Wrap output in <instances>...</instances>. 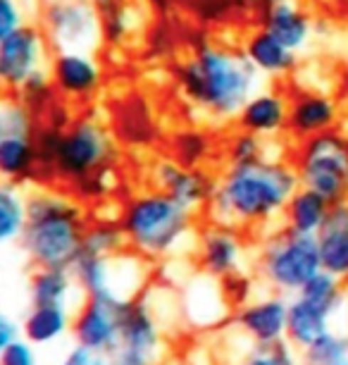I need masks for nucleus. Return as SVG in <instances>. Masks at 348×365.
Returning a JSON list of instances; mask_svg holds the SVG:
<instances>
[{
	"label": "nucleus",
	"instance_id": "f257e3e1",
	"mask_svg": "<svg viewBox=\"0 0 348 365\" xmlns=\"http://www.w3.org/2000/svg\"><path fill=\"white\" fill-rule=\"evenodd\" d=\"M38 184H60L81 203H100L115 191L120 146L112 127L84 113L63 127L41 122L36 132Z\"/></svg>",
	"mask_w": 348,
	"mask_h": 365
},
{
	"label": "nucleus",
	"instance_id": "f03ea898",
	"mask_svg": "<svg viewBox=\"0 0 348 365\" xmlns=\"http://www.w3.org/2000/svg\"><path fill=\"white\" fill-rule=\"evenodd\" d=\"M301 187L291 160L265 158L253 165L224 168L217 177L213 201L208 205L210 222L241 232L265 234L282 222L289 198Z\"/></svg>",
	"mask_w": 348,
	"mask_h": 365
},
{
	"label": "nucleus",
	"instance_id": "7ed1b4c3",
	"mask_svg": "<svg viewBox=\"0 0 348 365\" xmlns=\"http://www.w3.org/2000/svg\"><path fill=\"white\" fill-rule=\"evenodd\" d=\"M181 98L208 120L231 122L246 101L260 88V74L243 51L203 38L176 67Z\"/></svg>",
	"mask_w": 348,
	"mask_h": 365
},
{
	"label": "nucleus",
	"instance_id": "20e7f679",
	"mask_svg": "<svg viewBox=\"0 0 348 365\" xmlns=\"http://www.w3.org/2000/svg\"><path fill=\"white\" fill-rule=\"evenodd\" d=\"M86 205L65 189L38 187L26 194V225L19 246L33 267L72 270L84 249Z\"/></svg>",
	"mask_w": 348,
	"mask_h": 365
},
{
	"label": "nucleus",
	"instance_id": "39448f33",
	"mask_svg": "<svg viewBox=\"0 0 348 365\" xmlns=\"http://www.w3.org/2000/svg\"><path fill=\"white\" fill-rule=\"evenodd\" d=\"M117 222L127 249L146 260L174 258L196 244L198 215L158 189L136 191L122 203Z\"/></svg>",
	"mask_w": 348,
	"mask_h": 365
},
{
	"label": "nucleus",
	"instance_id": "423d86ee",
	"mask_svg": "<svg viewBox=\"0 0 348 365\" xmlns=\"http://www.w3.org/2000/svg\"><path fill=\"white\" fill-rule=\"evenodd\" d=\"M322 270L315 237L296 234L286 227L265 232L255 251V274L270 292L296 296Z\"/></svg>",
	"mask_w": 348,
	"mask_h": 365
},
{
	"label": "nucleus",
	"instance_id": "0eeeda50",
	"mask_svg": "<svg viewBox=\"0 0 348 365\" xmlns=\"http://www.w3.org/2000/svg\"><path fill=\"white\" fill-rule=\"evenodd\" d=\"M289 160L301 187L317 191L329 203L348 198V132L341 127L293 143Z\"/></svg>",
	"mask_w": 348,
	"mask_h": 365
},
{
	"label": "nucleus",
	"instance_id": "6e6552de",
	"mask_svg": "<svg viewBox=\"0 0 348 365\" xmlns=\"http://www.w3.org/2000/svg\"><path fill=\"white\" fill-rule=\"evenodd\" d=\"M41 120L15 96L0 98V179L12 184L38 182L36 132Z\"/></svg>",
	"mask_w": 348,
	"mask_h": 365
},
{
	"label": "nucleus",
	"instance_id": "1a4fd4ad",
	"mask_svg": "<svg viewBox=\"0 0 348 365\" xmlns=\"http://www.w3.org/2000/svg\"><path fill=\"white\" fill-rule=\"evenodd\" d=\"M72 274L84 296H112L117 301H132L148 287L151 267L146 258L127 249L107 258L81 253L72 265Z\"/></svg>",
	"mask_w": 348,
	"mask_h": 365
},
{
	"label": "nucleus",
	"instance_id": "9d476101",
	"mask_svg": "<svg viewBox=\"0 0 348 365\" xmlns=\"http://www.w3.org/2000/svg\"><path fill=\"white\" fill-rule=\"evenodd\" d=\"M167 356L165 322L155 313L146 296H136L122 308L120 339L112 354L115 363L125 365H160Z\"/></svg>",
	"mask_w": 348,
	"mask_h": 365
},
{
	"label": "nucleus",
	"instance_id": "9b49d317",
	"mask_svg": "<svg viewBox=\"0 0 348 365\" xmlns=\"http://www.w3.org/2000/svg\"><path fill=\"white\" fill-rule=\"evenodd\" d=\"M41 29L56 51H88L103 43V24L91 0H48Z\"/></svg>",
	"mask_w": 348,
	"mask_h": 365
},
{
	"label": "nucleus",
	"instance_id": "f8f14e48",
	"mask_svg": "<svg viewBox=\"0 0 348 365\" xmlns=\"http://www.w3.org/2000/svg\"><path fill=\"white\" fill-rule=\"evenodd\" d=\"M51 41L41 24L29 22L0 41V93L15 96L29 77L51 65Z\"/></svg>",
	"mask_w": 348,
	"mask_h": 365
},
{
	"label": "nucleus",
	"instance_id": "ddd939ff",
	"mask_svg": "<svg viewBox=\"0 0 348 365\" xmlns=\"http://www.w3.org/2000/svg\"><path fill=\"white\" fill-rule=\"evenodd\" d=\"M194 258L203 274L222 282L229 274L246 270L248 241H246L241 230L210 222L196 234Z\"/></svg>",
	"mask_w": 348,
	"mask_h": 365
},
{
	"label": "nucleus",
	"instance_id": "4468645a",
	"mask_svg": "<svg viewBox=\"0 0 348 365\" xmlns=\"http://www.w3.org/2000/svg\"><path fill=\"white\" fill-rule=\"evenodd\" d=\"M58 98L67 103H88L100 93L105 72L95 53L88 51H56L48 65Z\"/></svg>",
	"mask_w": 348,
	"mask_h": 365
},
{
	"label": "nucleus",
	"instance_id": "2eb2a0df",
	"mask_svg": "<svg viewBox=\"0 0 348 365\" xmlns=\"http://www.w3.org/2000/svg\"><path fill=\"white\" fill-rule=\"evenodd\" d=\"M125 303L127 301H117L112 296H84L72 318L74 344L112 358L120 339V320Z\"/></svg>",
	"mask_w": 348,
	"mask_h": 365
},
{
	"label": "nucleus",
	"instance_id": "dca6fc26",
	"mask_svg": "<svg viewBox=\"0 0 348 365\" xmlns=\"http://www.w3.org/2000/svg\"><path fill=\"white\" fill-rule=\"evenodd\" d=\"M151 182L153 189L162 194L172 196L176 203L191 212L208 210L213 201L217 177L206 168H186V165L172 160V158H160L151 168Z\"/></svg>",
	"mask_w": 348,
	"mask_h": 365
},
{
	"label": "nucleus",
	"instance_id": "f3484780",
	"mask_svg": "<svg viewBox=\"0 0 348 365\" xmlns=\"http://www.w3.org/2000/svg\"><path fill=\"white\" fill-rule=\"evenodd\" d=\"M341 117H344V108L334 93L320 91V88H293L289 91L286 136L293 143L312 139L317 134L339 129Z\"/></svg>",
	"mask_w": 348,
	"mask_h": 365
},
{
	"label": "nucleus",
	"instance_id": "a211bd4d",
	"mask_svg": "<svg viewBox=\"0 0 348 365\" xmlns=\"http://www.w3.org/2000/svg\"><path fill=\"white\" fill-rule=\"evenodd\" d=\"M286 318H289V299L282 294L253 296L248 303L234 311V327L253 346H270V344L286 339Z\"/></svg>",
	"mask_w": 348,
	"mask_h": 365
},
{
	"label": "nucleus",
	"instance_id": "6ab92c4d",
	"mask_svg": "<svg viewBox=\"0 0 348 365\" xmlns=\"http://www.w3.org/2000/svg\"><path fill=\"white\" fill-rule=\"evenodd\" d=\"M234 122L236 129L255 134L265 141L279 139L286 134V122H289V91L260 86L238 110Z\"/></svg>",
	"mask_w": 348,
	"mask_h": 365
},
{
	"label": "nucleus",
	"instance_id": "aec40b11",
	"mask_svg": "<svg viewBox=\"0 0 348 365\" xmlns=\"http://www.w3.org/2000/svg\"><path fill=\"white\" fill-rule=\"evenodd\" d=\"M241 51L260 77L286 79L298 70V53L289 51L282 41L272 36L260 24L248 31V36L243 38Z\"/></svg>",
	"mask_w": 348,
	"mask_h": 365
},
{
	"label": "nucleus",
	"instance_id": "412c9836",
	"mask_svg": "<svg viewBox=\"0 0 348 365\" xmlns=\"http://www.w3.org/2000/svg\"><path fill=\"white\" fill-rule=\"evenodd\" d=\"M258 24L293 53L305 51L312 38V31H315L310 12L296 0H282V3L272 5L258 17Z\"/></svg>",
	"mask_w": 348,
	"mask_h": 365
},
{
	"label": "nucleus",
	"instance_id": "4be33fe9",
	"mask_svg": "<svg viewBox=\"0 0 348 365\" xmlns=\"http://www.w3.org/2000/svg\"><path fill=\"white\" fill-rule=\"evenodd\" d=\"M322 270L348 282V198L332 203L329 215L315 234Z\"/></svg>",
	"mask_w": 348,
	"mask_h": 365
},
{
	"label": "nucleus",
	"instance_id": "5701e85b",
	"mask_svg": "<svg viewBox=\"0 0 348 365\" xmlns=\"http://www.w3.org/2000/svg\"><path fill=\"white\" fill-rule=\"evenodd\" d=\"M184 313L194 327H217L229 318V301L222 292V282L201 272V277L194 279L186 287L184 296Z\"/></svg>",
	"mask_w": 348,
	"mask_h": 365
},
{
	"label": "nucleus",
	"instance_id": "b1692460",
	"mask_svg": "<svg viewBox=\"0 0 348 365\" xmlns=\"http://www.w3.org/2000/svg\"><path fill=\"white\" fill-rule=\"evenodd\" d=\"M334 315L325 311L322 306L312 303L303 296H291L289 299V318H286V341L293 349L303 351L317 341L320 336L334 329Z\"/></svg>",
	"mask_w": 348,
	"mask_h": 365
},
{
	"label": "nucleus",
	"instance_id": "393cba45",
	"mask_svg": "<svg viewBox=\"0 0 348 365\" xmlns=\"http://www.w3.org/2000/svg\"><path fill=\"white\" fill-rule=\"evenodd\" d=\"M77 296H84L77 287L72 270L58 267H33L29 277V301L31 306H63L72 308Z\"/></svg>",
	"mask_w": 348,
	"mask_h": 365
},
{
	"label": "nucleus",
	"instance_id": "a878e982",
	"mask_svg": "<svg viewBox=\"0 0 348 365\" xmlns=\"http://www.w3.org/2000/svg\"><path fill=\"white\" fill-rule=\"evenodd\" d=\"M72 308L63 306H31L19 322L22 336L33 346H53L72 332Z\"/></svg>",
	"mask_w": 348,
	"mask_h": 365
},
{
	"label": "nucleus",
	"instance_id": "bb28decb",
	"mask_svg": "<svg viewBox=\"0 0 348 365\" xmlns=\"http://www.w3.org/2000/svg\"><path fill=\"white\" fill-rule=\"evenodd\" d=\"M332 203L325 196H320L317 191L298 187L296 194L289 198L282 215V225L286 230L305 234V237H315L320 227L325 225L327 215H329Z\"/></svg>",
	"mask_w": 348,
	"mask_h": 365
},
{
	"label": "nucleus",
	"instance_id": "cd10ccee",
	"mask_svg": "<svg viewBox=\"0 0 348 365\" xmlns=\"http://www.w3.org/2000/svg\"><path fill=\"white\" fill-rule=\"evenodd\" d=\"M26 225V194L19 184L0 179V251L19 244Z\"/></svg>",
	"mask_w": 348,
	"mask_h": 365
},
{
	"label": "nucleus",
	"instance_id": "c85d7f7f",
	"mask_svg": "<svg viewBox=\"0 0 348 365\" xmlns=\"http://www.w3.org/2000/svg\"><path fill=\"white\" fill-rule=\"evenodd\" d=\"M122 251H127V241H125V234H122V227L117 220L98 217V220H93V222H88L81 253L107 258V256H117Z\"/></svg>",
	"mask_w": 348,
	"mask_h": 365
},
{
	"label": "nucleus",
	"instance_id": "c756f323",
	"mask_svg": "<svg viewBox=\"0 0 348 365\" xmlns=\"http://www.w3.org/2000/svg\"><path fill=\"white\" fill-rule=\"evenodd\" d=\"M298 296L317 303V306H322L325 311H329L334 318H339L346 308V282L337 279L329 272L320 270L315 277L298 292Z\"/></svg>",
	"mask_w": 348,
	"mask_h": 365
},
{
	"label": "nucleus",
	"instance_id": "7c9ffc66",
	"mask_svg": "<svg viewBox=\"0 0 348 365\" xmlns=\"http://www.w3.org/2000/svg\"><path fill=\"white\" fill-rule=\"evenodd\" d=\"M172 160L186 165V168H203L213 158V139L201 129H184L172 136Z\"/></svg>",
	"mask_w": 348,
	"mask_h": 365
},
{
	"label": "nucleus",
	"instance_id": "2f4dec72",
	"mask_svg": "<svg viewBox=\"0 0 348 365\" xmlns=\"http://www.w3.org/2000/svg\"><path fill=\"white\" fill-rule=\"evenodd\" d=\"M268 148L270 141L243 132V129H236L224 141V163H227V168H238V165H253L265 160V158H275L270 155Z\"/></svg>",
	"mask_w": 348,
	"mask_h": 365
},
{
	"label": "nucleus",
	"instance_id": "473e14b6",
	"mask_svg": "<svg viewBox=\"0 0 348 365\" xmlns=\"http://www.w3.org/2000/svg\"><path fill=\"white\" fill-rule=\"evenodd\" d=\"M15 98L22 103L24 108H29L38 120L60 101L56 88H53V81H51L48 70H41V72L33 74V77L26 79L22 84V88L15 93Z\"/></svg>",
	"mask_w": 348,
	"mask_h": 365
},
{
	"label": "nucleus",
	"instance_id": "72a5a7b5",
	"mask_svg": "<svg viewBox=\"0 0 348 365\" xmlns=\"http://www.w3.org/2000/svg\"><path fill=\"white\" fill-rule=\"evenodd\" d=\"M348 358V334L332 329L301 351L303 365H334Z\"/></svg>",
	"mask_w": 348,
	"mask_h": 365
},
{
	"label": "nucleus",
	"instance_id": "f704fd0d",
	"mask_svg": "<svg viewBox=\"0 0 348 365\" xmlns=\"http://www.w3.org/2000/svg\"><path fill=\"white\" fill-rule=\"evenodd\" d=\"M236 365H303L301 351L293 349L289 341H277L270 346H253L241 356Z\"/></svg>",
	"mask_w": 348,
	"mask_h": 365
},
{
	"label": "nucleus",
	"instance_id": "c9c22d12",
	"mask_svg": "<svg viewBox=\"0 0 348 365\" xmlns=\"http://www.w3.org/2000/svg\"><path fill=\"white\" fill-rule=\"evenodd\" d=\"M29 24V3L26 0H0V41Z\"/></svg>",
	"mask_w": 348,
	"mask_h": 365
},
{
	"label": "nucleus",
	"instance_id": "e433bc0d",
	"mask_svg": "<svg viewBox=\"0 0 348 365\" xmlns=\"http://www.w3.org/2000/svg\"><path fill=\"white\" fill-rule=\"evenodd\" d=\"M253 284H255L253 277L246 274V270L224 277L222 279V292H224V296H227L229 306L238 308V306H243V303H248L251 299H253Z\"/></svg>",
	"mask_w": 348,
	"mask_h": 365
},
{
	"label": "nucleus",
	"instance_id": "4c0bfd02",
	"mask_svg": "<svg viewBox=\"0 0 348 365\" xmlns=\"http://www.w3.org/2000/svg\"><path fill=\"white\" fill-rule=\"evenodd\" d=\"M0 365H38L36 346L26 341L24 336H19L0 354Z\"/></svg>",
	"mask_w": 348,
	"mask_h": 365
},
{
	"label": "nucleus",
	"instance_id": "58836bf2",
	"mask_svg": "<svg viewBox=\"0 0 348 365\" xmlns=\"http://www.w3.org/2000/svg\"><path fill=\"white\" fill-rule=\"evenodd\" d=\"M58 365H112V358L107 354H100V351L74 344V346L60 358Z\"/></svg>",
	"mask_w": 348,
	"mask_h": 365
},
{
	"label": "nucleus",
	"instance_id": "ea45409f",
	"mask_svg": "<svg viewBox=\"0 0 348 365\" xmlns=\"http://www.w3.org/2000/svg\"><path fill=\"white\" fill-rule=\"evenodd\" d=\"M19 336H22V327H19V322L0 308V354H3V351L8 349L15 339H19Z\"/></svg>",
	"mask_w": 348,
	"mask_h": 365
},
{
	"label": "nucleus",
	"instance_id": "a19ab883",
	"mask_svg": "<svg viewBox=\"0 0 348 365\" xmlns=\"http://www.w3.org/2000/svg\"><path fill=\"white\" fill-rule=\"evenodd\" d=\"M277 3H282V0H234L236 10L248 12V15H255V17H260L265 10Z\"/></svg>",
	"mask_w": 348,
	"mask_h": 365
},
{
	"label": "nucleus",
	"instance_id": "79ce46f5",
	"mask_svg": "<svg viewBox=\"0 0 348 365\" xmlns=\"http://www.w3.org/2000/svg\"><path fill=\"white\" fill-rule=\"evenodd\" d=\"M91 3L95 5V10H98V15H105L107 10L117 8L120 3H125V0H91Z\"/></svg>",
	"mask_w": 348,
	"mask_h": 365
},
{
	"label": "nucleus",
	"instance_id": "37998d69",
	"mask_svg": "<svg viewBox=\"0 0 348 365\" xmlns=\"http://www.w3.org/2000/svg\"><path fill=\"white\" fill-rule=\"evenodd\" d=\"M151 8H155V10H160V12H167L169 10V0H146Z\"/></svg>",
	"mask_w": 348,
	"mask_h": 365
},
{
	"label": "nucleus",
	"instance_id": "c03bdc74",
	"mask_svg": "<svg viewBox=\"0 0 348 365\" xmlns=\"http://www.w3.org/2000/svg\"><path fill=\"white\" fill-rule=\"evenodd\" d=\"M344 318H346V334H348V284H346V308H344Z\"/></svg>",
	"mask_w": 348,
	"mask_h": 365
},
{
	"label": "nucleus",
	"instance_id": "a18cd8bd",
	"mask_svg": "<svg viewBox=\"0 0 348 365\" xmlns=\"http://www.w3.org/2000/svg\"><path fill=\"white\" fill-rule=\"evenodd\" d=\"M334 365H348V358H344V361H339V363H334Z\"/></svg>",
	"mask_w": 348,
	"mask_h": 365
},
{
	"label": "nucleus",
	"instance_id": "49530a36",
	"mask_svg": "<svg viewBox=\"0 0 348 365\" xmlns=\"http://www.w3.org/2000/svg\"><path fill=\"white\" fill-rule=\"evenodd\" d=\"M346 103H348V79H346Z\"/></svg>",
	"mask_w": 348,
	"mask_h": 365
},
{
	"label": "nucleus",
	"instance_id": "de8ad7c7",
	"mask_svg": "<svg viewBox=\"0 0 348 365\" xmlns=\"http://www.w3.org/2000/svg\"><path fill=\"white\" fill-rule=\"evenodd\" d=\"M112 365H125V363H115V361H112Z\"/></svg>",
	"mask_w": 348,
	"mask_h": 365
}]
</instances>
